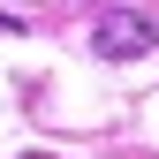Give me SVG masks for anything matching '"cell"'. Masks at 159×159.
I'll return each instance as SVG.
<instances>
[{
    "mask_svg": "<svg viewBox=\"0 0 159 159\" xmlns=\"http://www.w3.org/2000/svg\"><path fill=\"white\" fill-rule=\"evenodd\" d=\"M23 159H53V152H23Z\"/></svg>",
    "mask_w": 159,
    "mask_h": 159,
    "instance_id": "2",
    "label": "cell"
},
{
    "mask_svg": "<svg viewBox=\"0 0 159 159\" xmlns=\"http://www.w3.org/2000/svg\"><path fill=\"white\" fill-rule=\"evenodd\" d=\"M152 15H129V8H114V15H98V30H91V46L106 53V61H136V53H152Z\"/></svg>",
    "mask_w": 159,
    "mask_h": 159,
    "instance_id": "1",
    "label": "cell"
}]
</instances>
